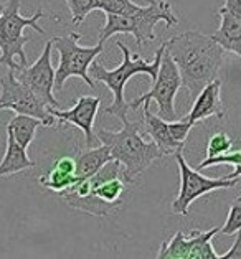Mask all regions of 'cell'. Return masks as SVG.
Returning <instances> with one entry per match:
<instances>
[{"instance_id": "obj_13", "label": "cell", "mask_w": 241, "mask_h": 259, "mask_svg": "<svg viewBox=\"0 0 241 259\" xmlns=\"http://www.w3.org/2000/svg\"><path fill=\"white\" fill-rule=\"evenodd\" d=\"M220 226L208 231H198V230H192L185 235L182 230L175 233V236L169 241L162 243L160 251H158V259H190V252L198 244L202 239H205L208 236H215L220 233Z\"/></svg>"}, {"instance_id": "obj_11", "label": "cell", "mask_w": 241, "mask_h": 259, "mask_svg": "<svg viewBox=\"0 0 241 259\" xmlns=\"http://www.w3.org/2000/svg\"><path fill=\"white\" fill-rule=\"evenodd\" d=\"M101 106V98H94V96H81L76 101V104L71 109L66 111H60L58 107H50V112L58 119V121L68 122L76 125L78 129L83 131V134L86 137V147H93L94 144V136L93 127H94V119L99 111Z\"/></svg>"}, {"instance_id": "obj_24", "label": "cell", "mask_w": 241, "mask_h": 259, "mask_svg": "<svg viewBox=\"0 0 241 259\" xmlns=\"http://www.w3.org/2000/svg\"><path fill=\"white\" fill-rule=\"evenodd\" d=\"M213 165H233V167L241 165V150H230V152H225L215 157H207L198 165V170H204Z\"/></svg>"}, {"instance_id": "obj_20", "label": "cell", "mask_w": 241, "mask_h": 259, "mask_svg": "<svg viewBox=\"0 0 241 259\" xmlns=\"http://www.w3.org/2000/svg\"><path fill=\"white\" fill-rule=\"evenodd\" d=\"M74 25H79L93 10H98V0H66Z\"/></svg>"}, {"instance_id": "obj_17", "label": "cell", "mask_w": 241, "mask_h": 259, "mask_svg": "<svg viewBox=\"0 0 241 259\" xmlns=\"http://www.w3.org/2000/svg\"><path fill=\"white\" fill-rule=\"evenodd\" d=\"M109 160H112L111 150L107 149L104 144H101L96 149L88 147V150H85V152H81L76 157V172H74L76 182L94 175Z\"/></svg>"}, {"instance_id": "obj_4", "label": "cell", "mask_w": 241, "mask_h": 259, "mask_svg": "<svg viewBox=\"0 0 241 259\" xmlns=\"http://www.w3.org/2000/svg\"><path fill=\"white\" fill-rule=\"evenodd\" d=\"M158 22L166 23L167 28L179 23V18L167 0H149L147 5H139V9L124 15L107 14L104 27L99 30V43H104L112 35L131 33L136 38L137 47H142L145 41L155 40L154 27Z\"/></svg>"}, {"instance_id": "obj_15", "label": "cell", "mask_w": 241, "mask_h": 259, "mask_svg": "<svg viewBox=\"0 0 241 259\" xmlns=\"http://www.w3.org/2000/svg\"><path fill=\"white\" fill-rule=\"evenodd\" d=\"M220 27L212 35V38L223 47L225 52L238 55L241 58V20L223 9L218 10Z\"/></svg>"}, {"instance_id": "obj_5", "label": "cell", "mask_w": 241, "mask_h": 259, "mask_svg": "<svg viewBox=\"0 0 241 259\" xmlns=\"http://www.w3.org/2000/svg\"><path fill=\"white\" fill-rule=\"evenodd\" d=\"M45 17V12L38 9L31 17L20 15V0H9L0 15V65L9 66V69L20 71L27 66L25 45L30 41L23 35L25 28H33L36 33H45V28L38 25V20Z\"/></svg>"}, {"instance_id": "obj_25", "label": "cell", "mask_w": 241, "mask_h": 259, "mask_svg": "<svg viewBox=\"0 0 241 259\" xmlns=\"http://www.w3.org/2000/svg\"><path fill=\"white\" fill-rule=\"evenodd\" d=\"M213 236H208L195 246L190 252V259H220V254L213 249Z\"/></svg>"}, {"instance_id": "obj_16", "label": "cell", "mask_w": 241, "mask_h": 259, "mask_svg": "<svg viewBox=\"0 0 241 259\" xmlns=\"http://www.w3.org/2000/svg\"><path fill=\"white\" fill-rule=\"evenodd\" d=\"M35 162L28 159L27 149H23L20 144L15 141V137L7 132V147H5V155L0 162V179L2 177L20 174L23 170L33 168Z\"/></svg>"}, {"instance_id": "obj_29", "label": "cell", "mask_w": 241, "mask_h": 259, "mask_svg": "<svg viewBox=\"0 0 241 259\" xmlns=\"http://www.w3.org/2000/svg\"><path fill=\"white\" fill-rule=\"evenodd\" d=\"M4 7H5V4L0 2V15H2V10H4Z\"/></svg>"}, {"instance_id": "obj_2", "label": "cell", "mask_w": 241, "mask_h": 259, "mask_svg": "<svg viewBox=\"0 0 241 259\" xmlns=\"http://www.w3.org/2000/svg\"><path fill=\"white\" fill-rule=\"evenodd\" d=\"M117 48L123 52V63L114 68V69H106L101 63L94 60L90 66V76L93 78L94 83H104L107 86V90H111L114 94L112 104H109L104 109L106 114L117 117L119 121L124 117H128L131 106L124 98V88L126 83L136 76L139 73L149 74L150 81L154 83L158 74V68H160L162 56L166 53V43H162L160 48L155 52V58L152 63L145 61L141 55H132L131 50L124 45L123 41H117Z\"/></svg>"}, {"instance_id": "obj_6", "label": "cell", "mask_w": 241, "mask_h": 259, "mask_svg": "<svg viewBox=\"0 0 241 259\" xmlns=\"http://www.w3.org/2000/svg\"><path fill=\"white\" fill-rule=\"evenodd\" d=\"M81 33L71 31L65 36H53V48L60 53V65L55 69V91H61L69 78H81L93 90L94 81L90 76L91 63L103 53L104 43L94 47L79 45Z\"/></svg>"}, {"instance_id": "obj_9", "label": "cell", "mask_w": 241, "mask_h": 259, "mask_svg": "<svg viewBox=\"0 0 241 259\" xmlns=\"http://www.w3.org/2000/svg\"><path fill=\"white\" fill-rule=\"evenodd\" d=\"M50 107L36 96V94L25 86L15 76V71H10L0 78V111H14L15 114H27L38 117L43 125H53L56 117L50 112Z\"/></svg>"}, {"instance_id": "obj_27", "label": "cell", "mask_w": 241, "mask_h": 259, "mask_svg": "<svg viewBox=\"0 0 241 259\" xmlns=\"http://www.w3.org/2000/svg\"><path fill=\"white\" fill-rule=\"evenodd\" d=\"M221 9L230 12V14H233L241 20V0H225V5Z\"/></svg>"}, {"instance_id": "obj_21", "label": "cell", "mask_w": 241, "mask_h": 259, "mask_svg": "<svg viewBox=\"0 0 241 259\" xmlns=\"http://www.w3.org/2000/svg\"><path fill=\"white\" fill-rule=\"evenodd\" d=\"M136 9H139V5L132 0H98V10H103L106 15H124Z\"/></svg>"}, {"instance_id": "obj_7", "label": "cell", "mask_w": 241, "mask_h": 259, "mask_svg": "<svg viewBox=\"0 0 241 259\" xmlns=\"http://www.w3.org/2000/svg\"><path fill=\"white\" fill-rule=\"evenodd\" d=\"M183 86V81L180 76L179 66L175 65L167 52L162 56L160 68H158L157 79L152 83L150 91L141 94L134 101H131V111H136L139 106H150L152 101H155L158 106V116L166 121H175L177 111H175V96L179 90Z\"/></svg>"}, {"instance_id": "obj_3", "label": "cell", "mask_w": 241, "mask_h": 259, "mask_svg": "<svg viewBox=\"0 0 241 259\" xmlns=\"http://www.w3.org/2000/svg\"><path fill=\"white\" fill-rule=\"evenodd\" d=\"M123 129L120 131H98L96 139L111 150L114 160H117L124 170V179L132 183L137 175L144 174L155 160L162 159L164 154L157 147L155 142L144 141L139 125L131 122L129 117L120 119Z\"/></svg>"}, {"instance_id": "obj_10", "label": "cell", "mask_w": 241, "mask_h": 259, "mask_svg": "<svg viewBox=\"0 0 241 259\" xmlns=\"http://www.w3.org/2000/svg\"><path fill=\"white\" fill-rule=\"evenodd\" d=\"M52 50H53V41L48 40L45 43V48H43L42 55L36 58V61L30 66L28 65L23 66L17 78L25 86H28L47 106L58 107L60 109V103L53 96L55 68L52 65Z\"/></svg>"}, {"instance_id": "obj_8", "label": "cell", "mask_w": 241, "mask_h": 259, "mask_svg": "<svg viewBox=\"0 0 241 259\" xmlns=\"http://www.w3.org/2000/svg\"><path fill=\"white\" fill-rule=\"evenodd\" d=\"M177 163L180 170V190L177 198L172 203V213L187 217L190 205L196 198L204 197V195L215 192V190H226L233 188L238 183V179H226V177H218V179H210L200 174V170H193L188 165L187 160L183 159L182 150L174 154Z\"/></svg>"}, {"instance_id": "obj_1", "label": "cell", "mask_w": 241, "mask_h": 259, "mask_svg": "<svg viewBox=\"0 0 241 259\" xmlns=\"http://www.w3.org/2000/svg\"><path fill=\"white\" fill-rule=\"evenodd\" d=\"M166 52L179 66L183 86H187L192 99L198 96L210 81L217 79L226 53L212 36L196 30L183 31L166 41Z\"/></svg>"}, {"instance_id": "obj_23", "label": "cell", "mask_w": 241, "mask_h": 259, "mask_svg": "<svg viewBox=\"0 0 241 259\" xmlns=\"http://www.w3.org/2000/svg\"><path fill=\"white\" fill-rule=\"evenodd\" d=\"M239 230H241V197L233 200V203L230 206V213H228L226 221L223 228L220 230V233H223L226 236H231Z\"/></svg>"}, {"instance_id": "obj_19", "label": "cell", "mask_w": 241, "mask_h": 259, "mask_svg": "<svg viewBox=\"0 0 241 259\" xmlns=\"http://www.w3.org/2000/svg\"><path fill=\"white\" fill-rule=\"evenodd\" d=\"M38 183L47 188V190H52L55 193H63L65 190H68L69 187H73L76 183V177L74 174H69L66 170H63L60 167L53 165V168L50 170L47 175H43Z\"/></svg>"}, {"instance_id": "obj_12", "label": "cell", "mask_w": 241, "mask_h": 259, "mask_svg": "<svg viewBox=\"0 0 241 259\" xmlns=\"http://www.w3.org/2000/svg\"><path fill=\"white\" fill-rule=\"evenodd\" d=\"M221 81L217 78L210 81L204 90L198 93V96L193 99V106L185 116L193 125L200 121H205L208 117H223L225 107L221 103Z\"/></svg>"}, {"instance_id": "obj_18", "label": "cell", "mask_w": 241, "mask_h": 259, "mask_svg": "<svg viewBox=\"0 0 241 259\" xmlns=\"http://www.w3.org/2000/svg\"><path fill=\"white\" fill-rule=\"evenodd\" d=\"M43 125L38 117L27 116V114H15L7 124V132L15 137V141L22 145L23 149H28L33 142L36 129Z\"/></svg>"}, {"instance_id": "obj_14", "label": "cell", "mask_w": 241, "mask_h": 259, "mask_svg": "<svg viewBox=\"0 0 241 259\" xmlns=\"http://www.w3.org/2000/svg\"><path fill=\"white\" fill-rule=\"evenodd\" d=\"M144 131L145 134L152 137V142L160 149L164 155H174L179 150H183L185 144L177 142L172 132H170L169 121L162 119L160 116H155L150 112V106H144Z\"/></svg>"}, {"instance_id": "obj_22", "label": "cell", "mask_w": 241, "mask_h": 259, "mask_svg": "<svg viewBox=\"0 0 241 259\" xmlns=\"http://www.w3.org/2000/svg\"><path fill=\"white\" fill-rule=\"evenodd\" d=\"M233 149V141L226 132H217L210 137L207 144V157H215L225 152H230Z\"/></svg>"}, {"instance_id": "obj_28", "label": "cell", "mask_w": 241, "mask_h": 259, "mask_svg": "<svg viewBox=\"0 0 241 259\" xmlns=\"http://www.w3.org/2000/svg\"><path fill=\"white\" fill-rule=\"evenodd\" d=\"M239 177H241V165L234 167L233 172L230 175H226V179H239Z\"/></svg>"}, {"instance_id": "obj_26", "label": "cell", "mask_w": 241, "mask_h": 259, "mask_svg": "<svg viewBox=\"0 0 241 259\" xmlns=\"http://www.w3.org/2000/svg\"><path fill=\"white\" fill-rule=\"evenodd\" d=\"M220 259H241V230L238 231V238L225 254H220Z\"/></svg>"}]
</instances>
